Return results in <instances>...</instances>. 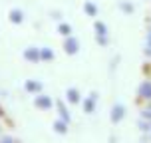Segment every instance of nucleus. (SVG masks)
<instances>
[{
  "label": "nucleus",
  "instance_id": "nucleus-9",
  "mask_svg": "<svg viewBox=\"0 0 151 143\" xmlns=\"http://www.w3.org/2000/svg\"><path fill=\"white\" fill-rule=\"evenodd\" d=\"M26 58H32V60H38V52H36V50H26Z\"/></svg>",
  "mask_w": 151,
  "mask_h": 143
},
{
  "label": "nucleus",
  "instance_id": "nucleus-6",
  "mask_svg": "<svg viewBox=\"0 0 151 143\" xmlns=\"http://www.w3.org/2000/svg\"><path fill=\"white\" fill-rule=\"evenodd\" d=\"M86 12H88L90 16H96V12H98V10H96V6H93L91 2H88V4H86Z\"/></svg>",
  "mask_w": 151,
  "mask_h": 143
},
{
  "label": "nucleus",
  "instance_id": "nucleus-3",
  "mask_svg": "<svg viewBox=\"0 0 151 143\" xmlns=\"http://www.w3.org/2000/svg\"><path fill=\"white\" fill-rule=\"evenodd\" d=\"M36 103H38L40 107H50V106H52V101H50L48 98H38V99H36Z\"/></svg>",
  "mask_w": 151,
  "mask_h": 143
},
{
  "label": "nucleus",
  "instance_id": "nucleus-14",
  "mask_svg": "<svg viewBox=\"0 0 151 143\" xmlns=\"http://www.w3.org/2000/svg\"><path fill=\"white\" fill-rule=\"evenodd\" d=\"M60 113H62V115H64V119H66V121L70 119V117H68V111H66V109H64V107H62V106H60Z\"/></svg>",
  "mask_w": 151,
  "mask_h": 143
},
{
  "label": "nucleus",
  "instance_id": "nucleus-11",
  "mask_svg": "<svg viewBox=\"0 0 151 143\" xmlns=\"http://www.w3.org/2000/svg\"><path fill=\"white\" fill-rule=\"evenodd\" d=\"M96 28H98L99 36H104V34H107V32H106V26H104V24H101V22H98V24H96Z\"/></svg>",
  "mask_w": 151,
  "mask_h": 143
},
{
  "label": "nucleus",
  "instance_id": "nucleus-12",
  "mask_svg": "<svg viewBox=\"0 0 151 143\" xmlns=\"http://www.w3.org/2000/svg\"><path fill=\"white\" fill-rule=\"evenodd\" d=\"M60 34H64V36H68V34H70V26H68V24H62V26H60Z\"/></svg>",
  "mask_w": 151,
  "mask_h": 143
},
{
  "label": "nucleus",
  "instance_id": "nucleus-7",
  "mask_svg": "<svg viewBox=\"0 0 151 143\" xmlns=\"http://www.w3.org/2000/svg\"><path fill=\"white\" fill-rule=\"evenodd\" d=\"M68 96H70V101H78V99H80V93H78L76 90H70Z\"/></svg>",
  "mask_w": 151,
  "mask_h": 143
},
{
  "label": "nucleus",
  "instance_id": "nucleus-10",
  "mask_svg": "<svg viewBox=\"0 0 151 143\" xmlns=\"http://www.w3.org/2000/svg\"><path fill=\"white\" fill-rule=\"evenodd\" d=\"M91 109H93V98H90L88 101H86V111L91 113Z\"/></svg>",
  "mask_w": 151,
  "mask_h": 143
},
{
  "label": "nucleus",
  "instance_id": "nucleus-4",
  "mask_svg": "<svg viewBox=\"0 0 151 143\" xmlns=\"http://www.w3.org/2000/svg\"><path fill=\"white\" fill-rule=\"evenodd\" d=\"M121 117H123V107H119V106H117L115 109H113V119H115V121H119Z\"/></svg>",
  "mask_w": 151,
  "mask_h": 143
},
{
  "label": "nucleus",
  "instance_id": "nucleus-2",
  "mask_svg": "<svg viewBox=\"0 0 151 143\" xmlns=\"http://www.w3.org/2000/svg\"><path fill=\"white\" fill-rule=\"evenodd\" d=\"M78 48H80V46H78V42H76L74 38H70L68 42H66V50H68V54H76Z\"/></svg>",
  "mask_w": 151,
  "mask_h": 143
},
{
  "label": "nucleus",
  "instance_id": "nucleus-16",
  "mask_svg": "<svg viewBox=\"0 0 151 143\" xmlns=\"http://www.w3.org/2000/svg\"><path fill=\"white\" fill-rule=\"evenodd\" d=\"M4 143H12V141H10V139H4Z\"/></svg>",
  "mask_w": 151,
  "mask_h": 143
},
{
  "label": "nucleus",
  "instance_id": "nucleus-8",
  "mask_svg": "<svg viewBox=\"0 0 151 143\" xmlns=\"http://www.w3.org/2000/svg\"><path fill=\"white\" fill-rule=\"evenodd\" d=\"M26 90H32V91H36V90H40V83L28 82V83H26Z\"/></svg>",
  "mask_w": 151,
  "mask_h": 143
},
{
  "label": "nucleus",
  "instance_id": "nucleus-5",
  "mask_svg": "<svg viewBox=\"0 0 151 143\" xmlns=\"http://www.w3.org/2000/svg\"><path fill=\"white\" fill-rule=\"evenodd\" d=\"M10 20H12V22H20V20H22V14H20L18 10H12V14H10Z\"/></svg>",
  "mask_w": 151,
  "mask_h": 143
},
{
  "label": "nucleus",
  "instance_id": "nucleus-13",
  "mask_svg": "<svg viewBox=\"0 0 151 143\" xmlns=\"http://www.w3.org/2000/svg\"><path fill=\"white\" fill-rule=\"evenodd\" d=\"M56 131H62V133H64V131H66V123H60V121H58V123H56Z\"/></svg>",
  "mask_w": 151,
  "mask_h": 143
},
{
  "label": "nucleus",
  "instance_id": "nucleus-1",
  "mask_svg": "<svg viewBox=\"0 0 151 143\" xmlns=\"http://www.w3.org/2000/svg\"><path fill=\"white\" fill-rule=\"evenodd\" d=\"M139 96L145 98V99H151V82L141 83V88H139Z\"/></svg>",
  "mask_w": 151,
  "mask_h": 143
},
{
  "label": "nucleus",
  "instance_id": "nucleus-17",
  "mask_svg": "<svg viewBox=\"0 0 151 143\" xmlns=\"http://www.w3.org/2000/svg\"><path fill=\"white\" fill-rule=\"evenodd\" d=\"M0 115H2V109H0Z\"/></svg>",
  "mask_w": 151,
  "mask_h": 143
},
{
  "label": "nucleus",
  "instance_id": "nucleus-15",
  "mask_svg": "<svg viewBox=\"0 0 151 143\" xmlns=\"http://www.w3.org/2000/svg\"><path fill=\"white\" fill-rule=\"evenodd\" d=\"M42 56H44V58H54V54L50 52V50H44V52H42Z\"/></svg>",
  "mask_w": 151,
  "mask_h": 143
}]
</instances>
